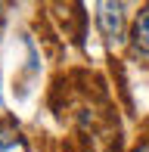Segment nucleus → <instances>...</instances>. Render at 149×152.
<instances>
[{"instance_id": "nucleus-5", "label": "nucleus", "mask_w": 149, "mask_h": 152, "mask_svg": "<svg viewBox=\"0 0 149 152\" xmlns=\"http://www.w3.org/2000/svg\"><path fill=\"white\" fill-rule=\"evenodd\" d=\"M0 109H3V102H0Z\"/></svg>"}, {"instance_id": "nucleus-2", "label": "nucleus", "mask_w": 149, "mask_h": 152, "mask_svg": "<svg viewBox=\"0 0 149 152\" xmlns=\"http://www.w3.org/2000/svg\"><path fill=\"white\" fill-rule=\"evenodd\" d=\"M131 47H134V53H137L140 59L149 62V6L140 10L137 22H134V28H131Z\"/></svg>"}, {"instance_id": "nucleus-4", "label": "nucleus", "mask_w": 149, "mask_h": 152, "mask_svg": "<svg viewBox=\"0 0 149 152\" xmlns=\"http://www.w3.org/2000/svg\"><path fill=\"white\" fill-rule=\"evenodd\" d=\"M134 152H149V143H140V146H134Z\"/></svg>"}, {"instance_id": "nucleus-1", "label": "nucleus", "mask_w": 149, "mask_h": 152, "mask_svg": "<svg viewBox=\"0 0 149 152\" xmlns=\"http://www.w3.org/2000/svg\"><path fill=\"white\" fill-rule=\"evenodd\" d=\"M96 28L109 47H121L127 40V16L124 3H112V0H99L96 3Z\"/></svg>"}, {"instance_id": "nucleus-3", "label": "nucleus", "mask_w": 149, "mask_h": 152, "mask_svg": "<svg viewBox=\"0 0 149 152\" xmlns=\"http://www.w3.org/2000/svg\"><path fill=\"white\" fill-rule=\"evenodd\" d=\"M0 152H28V140L22 137V130L12 118L0 121Z\"/></svg>"}]
</instances>
